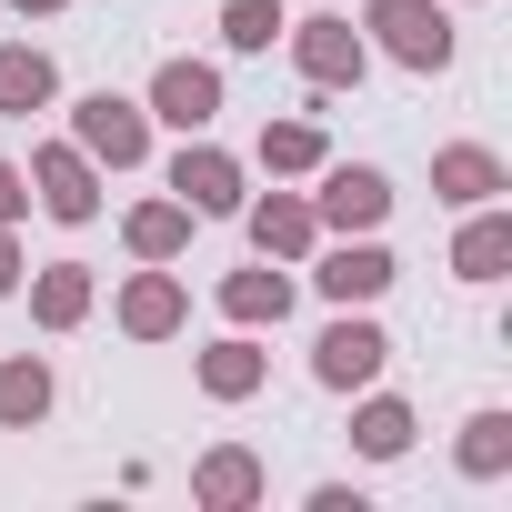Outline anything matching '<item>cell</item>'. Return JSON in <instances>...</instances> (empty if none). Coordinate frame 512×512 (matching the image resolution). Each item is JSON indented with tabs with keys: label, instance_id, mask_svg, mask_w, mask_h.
<instances>
[{
	"label": "cell",
	"instance_id": "12",
	"mask_svg": "<svg viewBox=\"0 0 512 512\" xmlns=\"http://www.w3.org/2000/svg\"><path fill=\"white\" fill-rule=\"evenodd\" d=\"M141 111L171 121V131H211V121H221V71H211V61H161Z\"/></svg>",
	"mask_w": 512,
	"mask_h": 512
},
{
	"label": "cell",
	"instance_id": "3",
	"mask_svg": "<svg viewBox=\"0 0 512 512\" xmlns=\"http://www.w3.org/2000/svg\"><path fill=\"white\" fill-rule=\"evenodd\" d=\"M71 141H81L101 171H141V161H151V111L121 101V91H81V101H71Z\"/></svg>",
	"mask_w": 512,
	"mask_h": 512
},
{
	"label": "cell",
	"instance_id": "15",
	"mask_svg": "<svg viewBox=\"0 0 512 512\" xmlns=\"http://www.w3.org/2000/svg\"><path fill=\"white\" fill-rule=\"evenodd\" d=\"M191 372H201V392H211V402H251V392L272 382V352L251 342V332H221V342H211Z\"/></svg>",
	"mask_w": 512,
	"mask_h": 512
},
{
	"label": "cell",
	"instance_id": "13",
	"mask_svg": "<svg viewBox=\"0 0 512 512\" xmlns=\"http://www.w3.org/2000/svg\"><path fill=\"white\" fill-rule=\"evenodd\" d=\"M181 322H191V292H181V272H171V262H141V272L121 282V332H131V342H171Z\"/></svg>",
	"mask_w": 512,
	"mask_h": 512
},
{
	"label": "cell",
	"instance_id": "17",
	"mask_svg": "<svg viewBox=\"0 0 512 512\" xmlns=\"http://www.w3.org/2000/svg\"><path fill=\"white\" fill-rule=\"evenodd\" d=\"M412 432H422V422H412V402L362 382V412H352V452H362V462H402V452H412Z\"/></svg>",
	"mask_w": 512,
	"mask_h": 512
},
{
	"label": "cell",
	"instance_id": "20",
	"mask_svg": "<svg viewBox=\"0 0 512 512\" xmlns=\"http://www.w3.org/2000/svg\"><path fill=\"white\" fill-rule=\"evenodd\" d=\"M121 241H131V262H181L191 251V201H131Z\"/></svg>",
	"mask_w": 512,
	"mask_h": 512
},
{
	"label": "cell",
	"instance_id": "24",
	"mask_svg": "<svg viewBox=\"0 0 512 512\" xmlns=\"http://www.w3.org/2000/svg\"><path fill=\"white\" fill-rule=\"evenodd\" d=\"M282 31H292L282 0H221V41H231V51H272Z\"/></svg>",
	"mask_w": 512,
	"mask_h": 512
},
{
	"label": "cell",
	"instance_id": "1",
	"mask_svg": "<svg viewBox=\"0 0 512 512\" xmlns=\"http://www.w3.org/2000/svg\"><path fill=\"white\" fill-rule=\"evenodd\" d=\"M362 31H372L402 71H422V81L452 71V11H442V0H362Z\"/></svg>",
	"mask_w": 512,
	"mask_h": 512
},
{
	"label": "cell",
	"instance_id": "21",
	"mask_svg": "<svg viewBox=\"0 0 512 512\" xmlns=\"http://www.w3.org/2000/svg\"><path fill=\"white\" fill-rule=\"evenodd\" d=\"M322 161H332V141H322L312 111H302V121H262V171H272V181H312Z\"/></svg>",
	"mask_w": 512,
	"mask_h": 512
},
{
	"label": "cell",
	"instance_id": "22",
	"mask_svg": "<svg viewBox=\"0 0 512 512\" xmlns=\"http://www.w3.org/2000/svg\"><path fill=\"white\" fill-rule=\"evenodd\" d=\"M31 422H51V362L11 352L0 362V432H31Z\"/></svg>",
	"mask_w": 512,
	"mask_h": 512
},
{
	"label": "cell",
	"instance_id": "26",
	"mask_svg": "<svg viewBox=\"0 0 512 512\" xmlns=\"http://www.w3.org/2000/svg\"><path fill=\"white\" fill-rule=\"evenodd\" d=\"M21 211H31V171H21V161H0V221H21Z\"/></svg>",
	"mask_w": 512,
	"mask_h": 512
},
{
	"label": "cell",
	"instance_id": "6",
	"mask_svg": "<svg viewBox=\"0 0 512 512\" xmlns=\"http://www.w3.org/2000/svg\"><path fill=\"white\" fill-rule=\"evenodd\" d=\"M171 201H191V221H231L251 191H241V161H231L221 141L181 131V151H171Z\"/></svg>",
	"mask_w": 512,
	"mask_h": 512
},
{
	"label": "cell",
	"instance_id": "2",
	"mask_svg": "<svg viewBox=\"0 0 512 512\" xmlns=\"http://www.w3.org/2000/svg\"><path fill=\"white\" fill-rule=\"evenodd\" d=\"M382 362H392V332L372 322V302H342L322 322V342H312V382L322 392H362V382H382Z\"/></svg>",
	"mask_w": 512,
	"mask_h": 512
},
{
	"label": "cell",
	"instance_id": "9",
	"mask_svg": "<svg viewBox=\"0 0 512 512\" xmlns=\"http://www.w3.org/2000/svg\"><path fill=\"white\" fill-rule=\"evenodd\" d=\"M292 262H251V272H221V322L231 332H282L292 322Z\"/></svg>",
	"mask_w": 512,
	"mask_h": 512
},
{
	"label": "cell",
	"instance_id": "16",
	"mask_svg": "<svg viewBox=\"0 0 512 512\" xmlns=\"http://www.w3.org/2000/svg\"><path fill=\"white\" fill-rule=\"evenodd\" d=\"M21 282H31V322L41 332H81L91 322V262H41Z\"/></svg>",
	"mask_w": 512,
	"mask_h": 512
},
{
	"label": "cell",
	"instance_id": "10",
	"mask_svg": "<svg viewBox=\"0 0 512 512\" xmlns=\"http://www.w3.org/2000/svg\"><path fill=\"white\" fill-rule=\"evenodd\" d=\"M262 492H272V472H262L251 442H211V452L191 462V502H201V512H251Z\"/></svg>",
	"mask_w": 512,
	"mask_h": 512
},
{
	"label": "cell",
	"instance_id": "7",
	"mask_svg": "<svg viewBox=\"0 0 512 512\" xmlns=\"http://www.w3.org/2000/svg\"><path fill=\"white\" fill-rule=\"evenodd\" d=\"M312 181H322V191H312V221H322V231H382V221H392V181H382L372 161H322Z\"/></svg>",
	"mask_w": 512,
	"mask_h": 512
},
{
	"label": "cell",
	"instance_id": "8",
	"mask_svg": "<svg viewBox=\"0 0 512 512\" xmlns=\"http://www.w3.org/2000/svg\"><path fill=\"white\" fill-rule=\"evenodd\" d=\"M312 282H322V302L342 312V302H382V292L402 282V262L382 251V231H342V241L322 251V272H312Z\"/></svg>",
	"mask_w": 512,
	"mask_h": 512
},
{
	"label": "cell",
	"instance_id": "23",
	"mask_svg": "<svg viewBox=\"0 0 512 512\" xmlns=\"http://www.w3.org/2000/svg\"><path fill=\"white\" fill-rule=\"evenodd\" d=\"M452 462H462L472 482H502V472H512V412H472L462 442H452Z\"/></svg>",
	"mask_w": 512,
	"mask_h": 512
},
{
	"label": "cell",
	"instance_id": "4",
	"mask_svg": "<svg viewBox=\"0 0 512 512\" xmlns=\"http://www.w3.org/2000/svg\"><path fill=\"white\" fill-rule=\"evenodd\" d=\"M282 41H292V71H302L312 91H362V71H372V41H362L342 11H322V21H292Z\"/></svg>",
	"mask_w": 512,
	"mask_h": 512
},
{
	"label": "cell",
	"instance_id": "5",
	"mask_svg": "<svg viewBox=\"0 0 512 512\" xmlns=\"http://www.w3.org/2000/svg\"><path fill=\"white\" fill-rule=\"evenodd\" d=\"M31 201L51 211V221H101V161L81 151V141H41L31 151Z\"/></svg>",
	"mask_w": 512,
	"mask_h": 512
},
{
	"label": "cell",
	"instance_id": "11",
	"mask_svg": "<svg viewBox=\"0 0 512 512\" xmlns=\"http://www.w3.org/2000/svg\"><path fill=\"white\" fill-rule=\"evenodd\" d=\"M241 221H251V251H262V262H312V251H322L312 191H272V201H241Z\"/></svg>",
	"mask_w": 512,
	"mask_h": 512
},
{
	"label": "cell",
	"instance_id": "19",
	"mask_svg": "<svg viewBox=\"0 0 512 512\" xmlns=\"http://www.w3.org/2000/svg\"><path fill=\"white\" fill-rule=\"evenodd\" d=\"M452 272H462V282H502V272H512V211H492V201H482V211L462 221Z\"/></svg>",
	"mask_w": 512,
	"mask_h": 512
},
{
	"label": "cell",
	"instance_id": "25",
	"mask_svg": "<svg viewBox=\"0 0 512 512\" xmlns=\"http://www.w3.org/2000/svg\"><path fill=\"white\" fill-rule=\"evenodd\" d=\"M21 272H31V251H21V221H0V302L21 292Z\"/></svg>",
	"mask_w": 512,
	"mask_h": 512
},
{
	"label": "cell",
	"instance_id": "27",
	"mask_svg": "<svg viewBox=\"0 0 512 512\" xmlns=\"http://www.w3.org/2000/svg\"><path fill=\"white\" fill-rule=\"evenodd\" d=\"M11 11H21V21H51V11H71V0H11Z\"/></svg>",
	"mask_w": 512,
	"mask_h": 512
},
{
	"label": "cell",
	"instance_id": "14",
	"mask_svg": "<svg viewBox=\"0 0 512 512\" xmlns=\"http://www.w3.org/2000/svg\"><path fill=\"white\" fill-rule=\"evenodd\" d=\"M502 191H512L502 151H482V141H442V151H432V201H452V211H482V201H502Z\"/></svg>",
	"mask_w": 512,
	"mask_h": 512
},
{
	"label": "cell",
	"instance_id": "18",
	"mask_svg": "<svg viewBox=\"0 0 512 512\" xmlns=\"http://www.w3.org/2000/svg\"><path fill=\"white\" fill-rule=\"evenodd\" d=\"M51 101H61V71H51V51L11 41V51H0V121H31V111H51Z\"/></svg>",
	"mask_w": 512,
	"mask_h": 512
}]
</instances>
